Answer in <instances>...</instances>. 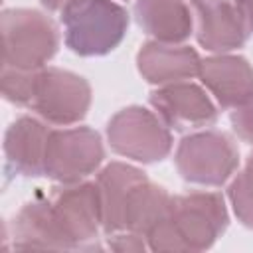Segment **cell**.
Masks as SVG:
<instances>
[{"mask_svg":"<svg viewBox=\"0 0 253 253\" xmlns=\"http://www.w3.org/2000/svg\"><path fill=\"white\" fill-rule=\"evenodd\" d=\"M229 121H231L233 132L241 140L253 144V95L247 101H243L241 105L233 107V111L229 115Z\"/></svg>","mask_w":253,"mask_h":253,"instance_id":"obj_20","label":"cell"},{"mask_svg":"<svg viewBox=\"0 0 253 253\" xmlns=\"http://www.w3.org/2000/svg\"><path fill=\"white\" fill-rule=\"evenodd\" d=\"M178 174L198 186H221L239 166L235 142L219 130H198L186 134L174 154Z\"/></svg>","mask_w":253,"mask_h":253,"instance_id":"obj_5","label":"cell"},{"mask_svg":"<svg viewBox=\"0 0 253 253\" xmlns=\"http://www.w3.org/2000/svg\"><path fill=\"white\" fill-rule=\"evenodd\" d=\"M36 73H38V69L26 71V69H14V67L2 65L0 87H2L4 99L14 103V105H20V107H30L34 83H36Z\"/></svg>","mask_w":253,"mask_h":253,"instance_id":"obj_19","label":"cell"},{"mask_svg":"<svg viewBox=\"0 0 253 253\" xmlns=\"http://www.w3.org/2000/svg\"><path fill=\"white\" fill-rule=\"evenodd\" d=\"M198 77L223 109H233L253 95V67L243 55H210L202 59Z\"/></svg>","mask_w":253,"mask_h":253,"instance_id":"obj_12","label":"cell"},{"mask_svg":"<svg viewBox=\"0 0 253 253\" xmlns=\"http://www.w3.org/2000/svg\"><path fill=\"white\" fill-rule=\"evenodd\" d=\"M107 140L113 152L142 164L164 160L172 150L168 125L152 111L130 105L111 117Z\"/></svg>","mask_w":253,"mask_h":253,"instance_id":"obj_4","label":"cell"},{"mask_svg":"<svg viewBox=\"0 0 253 253\" xmlns=\"http://www.w3.org/2000/svg\"><path fill=\"white\" fill-rule=\"evenodd\" d=\"M43 4V8L51 10V12H63L65 8H69L71 4H75L77 0H40Z\"/></svg>","mask_w":253,"mask_h":253,"instance_id":"obj_23","label":"cell"},{"mask_svg":"<svg viewBox=\"0 0 253 253\" xmlns=\"http://www.w3.org/2000/svg\"><path fill=\"white\" fill-rule=\"evenodd\" d=\"M109 247L115 251H144L148 249V243L142 235L132 233V231H117L107 235Z\"/></svg>","mask_w":253,"mask_h":253,"instance_id":"obj_21","label":"cell"},{"mask_svg":"<svg viewBox=\"0 0 253 253\" xmlns=\"http://www.w3.org/2000/svg\"><path fill=\"white\" fill-rule=\"evenodd\" d=\"M134 18L150 38L164 43H182L194 30L186 0H136Z\"/></svg>","mask_w":253,"mask_h":253,"instance_id":"obj_15","label":"cell"},{"mask_svg":"<svg viewBox=\"0 0 253 253\" xmlns=\"http://www.w3.org/2000/svg\"><path fill=\"white\" fill-rule=\"evenodd\" d=\"M198 43L213 53H227L241 47L249 28L231 0H192Z\"/></svg>","mask_w":253,"mask_h":253,"instance_id":"obj_10","label":"cell"},{"mask_svg":"<svg viewBox=\"0 0 253 253\" xmlns=\"http://www.w3.org/2000/svg\"><path fill=\"white\" fill-rule=\"evenodd\" d=\"M247 164H253V152L247 156Z\"/></svg>","mask_w":253,"mask_h":253,"instance_id":"obj_24","label":"cell"},{"mask_svg":"<svg viewBox=\"0 0 253 253\" xmlns=\"http://www.w3.org/2000/svg\"><path fill=\"white\" fill-rule=\"evenodd\" d=\"M202 57L194 47L164 43V42H146L136 53V67L142 79L150 85H170L188 81L200 75Z\"/></svg>","mask_w":253,"mask_h":253,"instance_id":"obj_11","label":"cell"},{"mask_svg":"<svg viewBox=\"0 0 253 253\" xmlns=\"http://www.w3.org/2000/svg\"><path fill=\"white\" fill-rule=\"evenodd\" d=\"M156 115L174 130L202 128L217 121V109L206 91L192 83L180 81L154 89L148 97Z\"/></svg>","mask_w":253,"mask_h":253,"instance_id":"obj_9","label":"cell"},{"mask_svg":"<svg viewBox=\"0 0 253 253\" xmlns=\"http://www.w3.org/2000/svg\"><path fill=\"white\" fill-rule=\"evenodd\" d=\"M65 45L81 57L111 53L126 36L128 12L113 0H77L61 12Z\"/></svg>","mask_w":253,"mask_h":253,"instance_id":"obj_2","label":"cell"},{"mask_svg":"<svg viewBox=\"0 0 253 253\" xmlns=\"http://www.w3.org/2000/svg\"><path fill=\"white\" fill-rule=\"evenodd\" d=\"M49 130L40 119L18 117L4 134L6 164L20 176H42Z\"/></svg>","mask_w":253,"mask_h":253,"instance_id":"obj_13","label":"cell"},{"mask_svg":"<svg viewBox=\"0 0 253 253\" xmlns=\"http://www.w3.org/2000/svg\"><path fill=\"white\" fill-rule=\"evenodd\" d=\"M225 200L217 192L172 196L168 213L144 235L150 251H204L227 229Z\"/></svg>","mask_w":253,"mask_h":253,"instance_id":"obj_1","label":"cell"},{"mask_svg":"<svg viewBox=\"0 0 253 253\" xmlns=\"http://www.w3.org/2000/svg\"><path fill=\"white\" fill-rule=\"evenodd\" d=\"M146 174L125 162H111L97 174V186L103 208V231L105 235L121 231V211L130 188L144 180Z\"/></svg>","mask_w":253,"mask_h":253,"instance_id":"obj_17","label":"cell"},{"mask_svg":"<svg viewBox=\"0 0 253 253\" xmlns=\"http://www.w3.org/2000/svg\"><path fill=\"white\" fill-rule=\"evenodd\" d=\"M12 241L16 249H69L49 198L22 206L12 223Z\"/></svg>","mask_w":253,"mask_h":253,"instance_id":"obj_14","label":"cell"},{"mask_svg":"<svg viewBox=\"0 0 253 253\" xmlns=\"http://www.w3.org/2000/svg\"><path fill=\"white\" fill-rule=\"evenodd\" d=\"M249 28V32H253V0H233Z\"/></svg>","mask_w":253,"mask_h":253,"instance_id":"obj_22","label":"cell"},{"mask_svg":"<svg viewBox=\"0 0 253 253\" xmlns=\"http://www.w3.org/2000/svg\"><path fill=\"white\" fill-rule=\"evenodd\" d=\"M2 65L36 71L57 53L59 32L49 16L32 8H6L0 16Z\"/></svg>","mask_w":253,"mask_h":253,"instance_id":"obj_3","label":"cell"},{"mask_svg":"<svg viewBox=\"0 0 253 253\" xmlns=\"http://www.w3.org/2000/svg\"><path fill=\"white\" fill-rule=\"evenodd\" d=\"M170 202L172 196L146 176L126 194L121 211V231H132L144 237L168 213Z\"/></svg>","mask_w":253,"mask_h":253,"instance_id":"obj_16","label":"cell"},{"mask_svg":"<svg viewBox=\"0 0 253 253\" xmlns=\"http://www.w3.org/2000/svg\"><path fill=\"white\" fill-rule=\"evenodd\" d=\"M235 217L249 229H253V164H245L241 172L231 180L227 188Z\"/></svg>","mask_w":253,"mask_h":253,"instance_id":"obj_18","label":"cell"},{"mask_svg":"<svg viewBox=\"0 0 253 253\" xmlns=\"http://www.w3.org/2000/svg\"><path fill=\"white\" fill-rule=\"evenodd\" d=\"M105 158L101 134L89 126L49 130L43 174L59 184L81 182L99 170Z\"/></svg>","mask_w":253,"mask_h":253,"instance_id":"obj_7","label":"cell"},{"mask_svg":"<svg viewBox=\"0 0 253 253\" xmlns=\"http://www.w3.org/2000/svg\"><path fill=\"white\" fill-rule=\"evenodd\" d=\"M55 219L65 235L69 249L89 247L103 229V208L97 182L61 184L49 196Z\"/></svg>","mask_w":253,"mask_h":253,"instance_id":"obj_8","label":"cell"},{"mask_svg":"<svg viewBox=\"0 0 253 253\" xmlns=\"http://www.w3.org/2000/svg\"><path fill=\"white\" fill-rule=\"evenodd\" d=\"M91 107V85L85 77L61 69L42 67L36 73L30 109L45 123L69 126L85 119Z\"/></svg>","mask_w":253,"mask_h":253,"instance_id":"obj_6","label":"cell"}]
</instances>
